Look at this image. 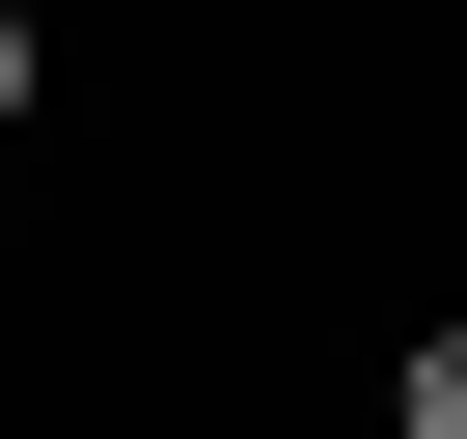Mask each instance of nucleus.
Segmentation results:
<instances>
[{"instance_id":"obj_1","label":"nucleus","mask_w":467,"mask_h":439,"mask_svg":"<svg viewBox=\"0 0 467 439\" xmlns=\"http://www.w3.org/2000/svg\"><path fill=\"white\" fill-rule=\"evenodd\" d=\"M385 439H467V302H440V330L385 357Z\"/></svg>"},{"instance_id":"obj_2","label":"nucleus","mask_w":467,"mask_h":439,"mask_svg":"<svg viewBox=\"0 0 467 439\" xmlns=\"http://www.w3.org/2000/svg\"><path fill=\"white\" fill-rule=\"evenodd\" d=\"M28 110H56V28H28V0H0V138H28Z\"/></svg>"}]
</instances>
